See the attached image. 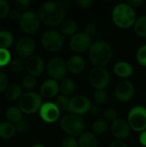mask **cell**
I'll return each instance as SVG.
<instances>
[{"instance_id": "obj_1", "label": "cell", "mask_w": 146, "mask_h": 147, "mask_svg": "<svg viewBox=\"0 0 146 147\" xmlns=\"http://www.w3.org/2000/svg\"><path fill=\"white\" fill-rule=\"evenodd\" d=\"M40 22L48 27H57L65 20V9L60 2L48 1L43 3L38 9Z\"/></svg>"}, {"instance_id": "obj_2", "label": "cell", "mask_w": 146, "mask_h": 147, "mask_svg": "<svg viewBox=\"0 0 146 147\" xmlns=\"http://www.w3.org/2000/svg\"><path fill=\"white\" fill-rule=\"evenodd\" d=\"M89 56L95 67H104L113 58V48L106 40H96L89 48Z\"/></svg>"}, {"instance_id": "obj_3", "label": "cell", "mask_w": 146, "mask_h": 147, "mask_svg": "<svg viewBox=\"0 0 146 147\" xmlns=\"http://www.w3.org/2000/svg\"><path fill=\"white\" fill-rule=\"evenodd\" d=\"M112 19L118 28L127 29L134 25L137 16L133 7L127 3H121L115 5L113 9Z\"/></svg>"}, {"instance_id": "obj_4", "label": "cell", "mask_w": 146, "mask_h": 147, "mask_svg": "<svg viewBox=\"0 0 146 147\" xmlns=\"http://www.w3.org/2000/svg\"><path fill=\"white\" fill-rule=\"evenodd\" d=\"M59 126L62 131L67 134V136L77 137L84 132L85 124L84 121L79 115L69 114L64 115L59 121Z\"/></svg>"}, {"instance_id": "obj_5", "label": "cell", "mask_w": 146, "mask_h": 147, "mask_svg": "<svg viewBox=\"0 0 146 147\" xmlns=\"http://www.w3.org/2000/svg\"><path fill=\"white\" fill-rule=\"evenodd\" d=\"M42 104L41 95L34 91H28L22 94L18 101V108L26 115H32L40 111Z\"/></svg>"}, {"instance_id": "obj_6", "label": "cell", "mask_w": 146, "mask_h": 147, "mask_svg": "<svg viewBox=\"0 0 146 147\" xmlns=\"http://www.w3.org/2000/svg\"><path fill=\"white\" fill-rule=\"evenodd\" d=\"M42 47L50 53H55L59 51L65 43V37L60 31L51 29L46 31L40 39Z\"/></svg>"}, {"instance_id": "obj_7", "label": "cell", "mask_w": 146, "mask_h": 147, "mask_svg": "<svg viewBox=\"0 0 146 147\" xmlns=\"http://www.w3.org/2000/svg\"><path fill=\"white\" fill-rule=\"evenodd\" d=\"M127 122L133 131L142 133L146 130V108L135 106L128 113Z\"/></svg>"}, {"instance_id": "obj_8", "label": "cell", "mask_w": 146, "mask_h": 147, "mask_svg": "<svg viewBox=\"0 0 146 147\" xmlns=\"http://www.w3.org/2000/svg\"><path fill=\"white\" fill-rule=\"evenodd\" d=\"M46 70L50 78L54 79L56 81H62L64 78H65V76L68 71L66 61L60 57L52 58L47 62L46 65Z\"/></svg>"}, {"instance_id": "obj_9", "label": "cell", "mask_w": 146, "mask_h": 147, "mask_svg": "<svg viewBox=\"0 0 146 147\" xmlns=\"http://www.w3.org/2000/svg\"><path fill=\"white\" fill-rule=\"evenodd\" d=\"M90 85L96 90L106 89L110 83V74L104 67H94L88 77Z\"/></svg>"}, {"instance_id": "obj_10", "label": "cell", "mask_w": 146, "mask_h": 147, "mask_svg": "<svg viewBox=\"0 0 146 147\" xmlns=\"http://www.w3.org/2000/svg\"><path fill=\"white\" fill-rule=\"evenodd\" d=\"M40 19L38 13L32 10H27L23 12L19 21V25L22 31L26 34H35L40 26Z\"/></svg>"}, {"instance_id": "obj_11", "label": "cell", "mask_w": 146, "mask_h": 147, "mask_svg": "<svg viewBox=\"0 0 146 147\" xmlns=\"http://www.w3.org/2000/svg\"><path fill=\"white\" fill-rule=\"evenodd\" d=\"M92 108L89 99L83 95H77L71 98L68 110L71 114L82 115L90 111Z\"/></svg>"}, {"instance_id": "obj_12", "label": "cell", "mask_w": 146, "mask_h": 147, "mask_svg": "<svg viewBox=\"0 0 146 147\" xmlns=\"http://www.w3.org/2000/svg\"><path fill=\"white\" fill-rule=\"evenodd\" d=\"M92 43L91 37H89L84 32H78L71 37L69 46L73 52L77 53H82L87 50H89Z\"/></svg>"}, {"instance_id": "obj_13", "label": "cell", "mask_w": 146, "mask_h": 147, "mask_svg": "<svg viewBox=\"0 0 146 147\" xmlns=\"http://www.w3.org/2000/svg\"><path fill=\"white\" fill-rule=\"evenodd\" d=\"M35 41L30 36H23L20 38L15 44V53L19 58L28 59L34 55L35 50Z\"/></svg>"}, {"instance_id": "obj_14", "label": "cell", "mask_w": 146, "mask_h": 147, "mask_svg": "<svg viewBox=\"0 0 146 147\" xmlns=\"http://www.w3.org/2000/svg\"><path fill=\"white\" fill-rule=\"evenodd\" d=\"M116 98L123 102L131 101L135 95V87L133 84L128 80H122L115 87Z\"/></svg>"}, {"instance_id": "obj_15", "label": "cell", "mask_w": 146, "mask_h": 147, "mask_svg": "<svg viewBox=\"0 0 146 147\" xmlns=\"http://www.w3.org/2000/svg\"><path fill=\"white\" fill-rule=\"evenodd\" d=\"M60 110L52 102H46L42 104L39 114L42 121L46 123H53L57 121L60 116Z\"/></svg>"}, {"instance_id": "obj_16", "label": "cell", "mask_w": 146, "mask_h": 147, "mask_svg": "<svg viewBox=\"0 0 146 147\" xmlns=\"http://www.w3.org/2000/svg\"><path fill=\"white\" fill-rule=\"evenodd\" d=\"M111 132L118 140H124L130 137L132 128L127 121L122 118H117L111 124Z\"/></svg>"}, {"instance_id": "obj_17", "label": "cell", "mask_w": 146, "mask_h": 147, "mask_svg": "<svg viewBox=\"0 0 146 147\" xmlns=\"http://www.w3.org/2000/svg\"><path fill=\"white\" fill-rule=\"evenodd\" d=\"M45 70V62L39 55H32L26 60V71L28 75L34 78L40 77Z\"/></svg>"}, {"instance_id": "obj_18", "label": "cell", "mask_w": 146, "mask_h": 147, "mask_svg": "<svg viewBox=\"0 0 146 147\" xmlns=\"http://www.w3.org/2000/svg\"><path fill=\"white\" fill-rule=\"evenodd\" d=\"M40 91L41 96L45 98H53L59 92V84L54 79H46L41 84Z\"/></svg>"}, {"instance_id": "obj_19", "label": "cell", "mask_w": 146, "mask_h": 147, "mask_svg": "<svg viewBox=\"0 0 146 147\" xmlns=\"http://www.w3.org/2000/svg\"><path fill=\"white\" fill-rule=\"evenodd\" d=\"M66 66L68 71H70L71 73L80 74L84 71L86 67V62L81 55L75 54L71 55L66 60Z\"/></svg>"}, {"instance_id": "obj_20", "label": "cell", "mask_w": 146, "mask_h": 147, "mask_svg": "<svg viewBox=\"0 0 146 147\" xmlns=\"http://www.w3.org/2000/svg\"><path fill=\"white\" fill-rule=\"evenodd\" d=\"M114 72L119 78H127L133 75V67L126 61H119L114 65Z\"/></svg>"}, {"instance_id": "obj_21", "label": "cell", "mask_w": 146, "mask_h": 147, "mask_svg": "<svg viewBox=\"0 0 146 147\" xmlns=\"http://www.w3.org/2000/svg\"><path fill=\"white\" fill-rule=\"evenodd\" d=\"M79 147H97L98 139L93 132H84L78 138Z\"/></svg>"}, {"instance_id": "obj_22", "label": "cell", "mask_w": 146, "mask_h": 147, "mask_svg": "<svg viewBox=\"0 0 146 147\" xmlns=\"http://www.w3.org/2000/svg\"><path fill=\"white\" fill-rule=\"evenodd\" d=\"M77 23L74 19H65L60 25V32L64 36H73L77 31Z\"/></svg>"}, {"instance_id": "obj_23", "label": "cell", "mask_w": 146, "mask_h": 147, "mask_svg": "<svg viewBox=\"0 0 146 147\" xmlns=\"http://www.w3.org/2000/svg\"><path fill=\"white\" fill-rule=\"evenodd\" d=\"M22 96V88L17 84H11L5 91V96L9 102L19 101Z\"/></svg>"}, {"instance_id": "obj_24", "label": "cell", "mask_w": 146, "mask_h": 147, "mask_svg": "<svg viewBox=\"0 0 146 147\" xmlns=\"http://www.w3.org/2000/svg\"><path fill=\"white\" fill-rule=\"evenodd\" d=\"M75 90H76V84L74 81L69 78H64L59 84V91L64 96H71L75 92Z\"/></svg>"}, {"instance_id": "obj_25", "label": "cell", "mask_w": 146, "mask_h": 147, "mask_svg": "<svg viewBox=\"0 0 146 147\" xmlns=\"http://www.w3.org/2000/svg\"><path fill=\"white\" fill-rule=\"evenodd\" d=\"M16 133L15 125L9 121H4L0 123V138L3 140H9L12 138Z\"/></svg>"}, {"instance_id": "obj_26", "label": "cell", "mask_w": 146, "mask_h": 147, "mask_svg": "<svg viewBox=\"0 0 146 147\" xmlns=\"http://www.w3.org/2000/svg\"><path fill=\"white\" fill-rule=\"evenodd\" d=\"M22 114L23 113L21 111V109L18 107L11 106V107L7 109L5 115H6L7 120L9 122L15 124V123H17L22 120Z\"/></svg>"}, {"instance_id": "obj_27", "label": "cell", "mask_w": 146, "mask_h": 147, "mask_svg": "<svg viewBox=\"0 0 146 147\" xmlns=\"http://www.w3.org/2000/svg\"><path fill=\"white\" fill-rule=\"evenodd\" d=\"M134 31L137 35L142 38H146V16H141L137 18L134 25Z\"/></svg>"}, {"instance_id": "obj_28", "label": "cell", "mask_w": 146, "mask_h": 147, "mask_svg": "<svg viewBox=\"0 0 146 147\" xmlns=\"http://www.w3.org/2000/svg\"><path fill=\"white\" fill-rule=\"evenodd\" d=\"M108 123L105 119H97L92 124V132L96 135H101L107 132Z\"/></svg>"}, {"instance_id": "obj_29", "label": "cell", "mask_w": 146, "mask_h": 147, "mask_svg": "<svg viewBox=\"0 0 146 147\" xmlns=\"http://www.w3.org/2000/svg\"><path fill=\"white\" fill-rule=\"evenodd\" d=\"M14 42L13 34L7 30L0 31V48L8 49L12 46Z\"/></svg>"}, {"instance_id": "obj_30", "label": "cell", "mask_w": 146, "mask_h": 147, "mask_svg": "<svg viewBox=\"0 0 146 147\" xmlns=\"http://www.w3.org/2000/svg\"><path fill=\"white\" fill-rule=\"evenodd\" d=\"M9 66L10 71L15 74H20L26 70V61H24V59L22 58H16L11 60Z\"/></svg>"}, {"instance_id": "obj_31", "label": "cell", "mask_w": 146, "mask_h": 147, "mask_svg": "<svg viewBox=\"0 0 146 147\" xmlns=\"http://www.w3.org/2000/svg\"><path fill=\"white\" fill-rule=\"evenodd\" d=\"M36 78L31 75H27L22 79V88L28 91H31L36 86Z\"/></svg>"}, {"instance_id": "obj_32", "label": "cell", "mask_w": 146, "mask_h": 147, "mask_svg": "<svg viewBox=\"0 0 146 147\" xmlns=\"http://www.w3.org/2000/svg\"><path fill=\"white\" fill-rule=\"evenodd\" d=\"M70 98L64 95H59L56 97L55 104L59 108L60 111H66L68 110L69 103H70Z\"/></svg>"}, {"instance_id": "obj_33", "label": "cell", "mask_w": 146, "mask_h": 147, "mask_svg": "<svg viewBox=\"0 0 146 147\" xmlns=\"http://www.w3.org/2000/svg\"><path fill=\"white\" fill-rule=\"evenodd\" d=\"M11 62V53L9 49L0 48V67L9 65Z\"/></svg>"}, {"instance_id": "obj_34", "label": "cell", "mask_w": 146, "mask_h": 147, "mask_svg": "<svg viewBox=\"0 0 146 147\" xmlns=\"http://www.w3.org/2000/svg\"><path fill=\"white\" fill-rule=\"evenodd\" d=\"M94 100L97 104H103L108 100V94L104 90H96L94 93Z\"/></svg>"}, {"instance_id": "obj_35", "label": "cell", "mask_w": 146, "mask_h": 147, "mask_svg": "<svg viewBox=\"0 0 146 147\" xmlns=\"http://www.w3.org/2000/svg\"><path fill=\"white\" fill-rule=\"evenodd\" d=\"M136 58L138 62L143 65L146 66V45L141 46L138 51H137V54H136Z\"/></svg>"}, {"instance_id": "obj_36", "label": "cell", "mask_w": 146, "mask_h": 147, "mask_svg": "<svg viewBox=\"0 0 146 147\" xmlns=\"http://www.w3.org/2000/svg\"><path fill=\"white\" fill-rule=\"evenodd\" d=\"M10 7L7 0H0V19L5 18L9 15Z\"/></svg>"}, {"instance_id": "obj_37", "label": "cell", "mask_w": 146, "mask_h": 147, "mask_svg": "<svg viewBox=\"0 0 146 147\" xmlns=\"http://www.w3.org/2000/svg\"><path fill=\"white\" fill-rule=\"evenodd\" d=\"M61 147H79L78 140L75 137L65 136L61 142Z\"/></svg>"}, {"instance_id": "obj_38", "label": "cell", "mask_w": 146, "mask_h": 147, "mask_svg": "<svg viewBox=\"0 0 146 147\" xmlns=\"http://www.w3.org/2000/svg\"><path fill=\"white\" fill-rule=\"evenodd\" d=\"M118 117V113L117 111L113 109V108H108L105 110L104 112V119L107 121H111L113 122L114 121H115Z\"/></svg>"}, {"instance_id": "obj_39", "label": "cell", "mask_w": 146, "mask_h": 147, "mask_svg": "<svg viewBox=\"0 0 146 147\" xmlns=\"http://www.w3.org/2000/svg\"><path fill=\"white\" fill-rule=\"evenodd\" d=\"M31 2L29 0H15V7L16 9H18L21 12H26L27 9L29 8Z\"/></svg>"}, {"instance_id": "obj_40", "label": "cell", "mask_w": 146, "mask_h": 147, "mask_svg": "<svg viewBox=\"0 0 146 147\" xmlns=\"http://www.w3.org/2000/svg\"><path fill=\"white\" fill-rule=\"evenodd\" d=\"M9 87V78L8 76L0 71V93L6 91L7 88Z\"/></svg>"}, {"instance_id": "obj_41", "label": "cell", "mask_w": 146, "mask_h": 147, "mask_svg": "<svg viewBox=\"0 0 146 147\" xmlns=\"http://www.w3.org/2000/svg\"><path fill=\"white\" fill-rule=\"evenodd\" d=\"M14 125H15L16 133H19V134H24L28 129V124L27 121H25L23 119Z\"/></svg>"}, {"instance_id": "obj_42", "label": "cell", "mask_w": 146, "mask_h": 147, "mask_svg": "<svg viewBox=\"0 0 146 147\" xmlns=\"http://www.w3.org/2000/svg\"><path fill=\"white\" fill-rule=\"evenodd\" d=\"M96 26L92 22H88L84 27V33L91 38L96 34Z\"/></svg>"}, {"instance_id": "obj_43", "label": "cell", "mask_w": 146, "mask_h": 147, "mask_svg": "<svg viewBox=\"0 0 146 147\" xmlns=\"http://www.w3.org/2000/svg\"><path fill=\"white\" fill-rule=\"evenodd\" d=\"M76 3L82 9H89L94 3L93 0H77Z\"/></svg>"}, {"instance_id": "obj_44", "label": "cell", "mask_w": 146, "mask_h": 147, "mask_svg": "<svg viewBox=\"0 0 146 147\" xmlns=\"http://www.w3.org/2000/svg\"><path fill=\"white\" fill-rule=\"evenodd\" d=\"M22 13L21 11H19V10L16 9H11V10H10L9 16L13 21H20V19H21V17H22Z\"/></svg>"}, {"instance_id": "obj_45", "label": "cell", "mask_w": 146, "mask_h": 147, "mask_svg": "<svg viewBox=\"0 0 146 147\" xmlns=\"http://www.w3.org/2000/svg\"><path fill=\"white\" fill-rule=\"evenodd\" d=\"M126 3L133 8H139L145 3V1L144 0H128Z\"/></svg>"}, {"instance_id": "obj_46", "label": "cell", "mask_w": 146, "mask_h": 147, "mask_svg": "<svg viewBox=\"0 0 146 147\" xmlns=\"http://www.w3.org/2000/svg\"><path fill=\"white\" fill-rule=\"evenodd\" d=\"M108 147H128V146L123 140H114L113 141Z\"/></svg>"}, {"instance_id": "obj_47", "label": "cell", "mask_w": 146, "mask_h": 147, "mask_svg": "<svg viewBox=\"0 0 146 147\" xmlns=\"http://www.w3.org/2000/svg\"><path fill=\"white\" fill-rule=\"evenodd\" d=\"M139 142L140 144L143 146L146 147V130L140 133V135H139Z\"/></svg>"}, {"instance_id": "obj_48", "label": "cell", "mask_w": 146, "mask_h": 147, "mask_svg": "<svg viewBox=\"0 0 146 147\" xmlns=\"http://www.w3.org/2000/svg\"><path fill=\"white\" fill-rule=\"evenodd\" d=\"M60 3H61V4H62V6L64 7L65 9H70V8L72 7V2L70 1V0H63Z\"/></svg>"}, {"instance_id": "obj_49", "label": "cell", "mask_w": 146, "mask_h": 147, "mask_svg": "<svg viewBox=\"0 0 146 147\" xmlns=\"http://www.w3.org/2000/svg\"><path fill=\"white\" fill-rule=\"evenodd\" d=\"M32 147H46L43 144H40V143H38V144H34V146Z\"/></svg>"}, {"instance_id": "obj_50", "label": "cell", "mask_w": 146, "mask_h": 147, "mask_svg": "<svg viewBox=\"0 0 146 147\" xmlns=\"http://www.w3.org/2000/svg\"><path fill=\"white\" fill-rule=\"evenodd\" d=\"M0 31H1V30H0Z\"/></svg>"}]
</instances>
